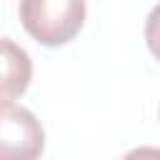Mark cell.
Returning a JSON list of instances; mask_svg holds the SVG:
<instances>
[{
  "label": "cell",
  "instance_id": "7a4b0ae2",
  "mask_svg": "<svg viewBox=\"0 0 160 160\" xmlns=\"http://www.w3.org/2000/svg\"><path fill=\"white\" fill-rule=\"evenodd\" d=\"M45 130L22 105H0V160H40Z\"/></svg>",
  "mask_w": 160,
  "mask_h": 160
},
{
  "label": "cell",
  "instance_id": "277c9868",
  "mask_svg": "<svg viewBox=\"0 0 160 160\" xmlns=\"http://www.w3.org/2000/svg\"><path fill=\"white\" fill-rule=\"evenodd\" d=\"M122 160H160V150L152 148V145H145V148H135L130 152L122 155Z\"/></svg>",
  "mask_w": 160,
  "mask_h": 160
},
{
  "label": "cell",
  "instance_id": "3957f363",
  "mask_svg": "<svg viewBox=\"0 0 160 160\" xmlns=\"http://www.w3.org/2000/svg\"><path fill=\"white\" fill-rule=\"evenodd\" d=\"M32 78V60L25 48L0 38V105L22 95Z\"/></svg>",
  "mask_w": 160,
  "mask_h": 160
},
{
  "label": "cell",
  "instance_id": "6da1fadb",
  "mask_svg": "<svg viewBox=\"0 0 160 160\" xmlns=\"http://www.w3.org/2000/svg\"><path fill=\"white\" fill-rule=\"evenodd\" d=\"M20 22L40 45H65L85 22V0H20Z\"/></svg>",
  "mask_w": 160,
  "mask_h": 160
}]
</instances>
